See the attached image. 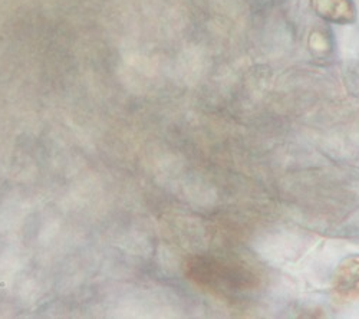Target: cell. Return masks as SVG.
<instances>
[{
  "mask_svg": "<svg viewBox=\"0 0 359 319\" xmlns=\"http://www.w3.org/2000/svg\"><path fill=\"white\" fill-rule=\"evenodd\" d=\"M335 292L344 299L359 295V257H352L342 265L335 278Z\"/></svg>",
  "mask_w": 359,
  "mask_h": 319,
  "instance_id": "2",
  "label": "cell"
},
{
  "mask_svg": "<svg viewBox=\"0 0 359 319\" xmlns=\"http://www.w3.org/2000/svg\"><path fill=\"white\" fill-rule=\"evenodd\" d=\"M186 275L198 286L220 297L252 292L259 286V276L249 268L215 257L190 259L186 265Z\"/></svg>",
  "mask_w": 359,
  "mask_h": 319,
  "instance_id": "1",
  "label": "cell"
}]
</instances>
